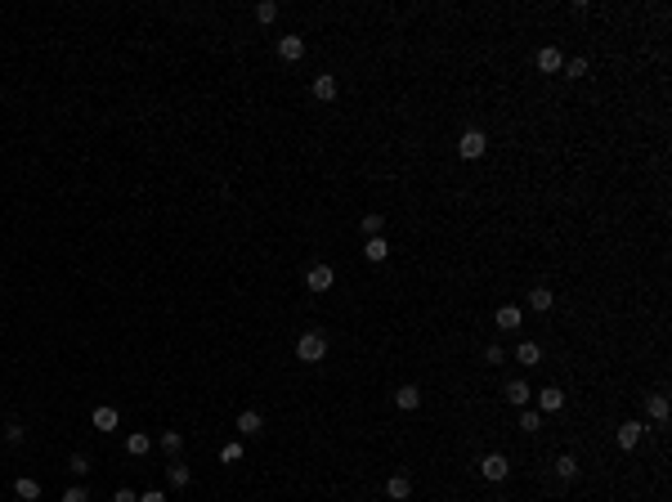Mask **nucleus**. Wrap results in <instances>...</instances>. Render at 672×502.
<instances>
[{
  "label": "nucleus",
  "mask_w": 672,
  "mask_h": 502,
  "mask_svg": "<svg viewBox=\"0 0 672 502\" xmlns=\"http://www.w3.org/2000/svg\"><path fill=\"white\" fill-rule=\"evenodd\" d=\"M296 359L300 364H323L327 359V337L323 332H305L296 341Z\"/></svg>",
  "instance_id": "1"
},
{
  "label": "nucleus",
  "mask_w": 672,
  "mask_h": 502,
  "mask_svg": "<svg viewBox=\"0 0 672 502\" xmlns=\"http://www.w3.org/2000/svg\"><path fill=\"white\" fill-rule=\"evenodd\" d=\"M484 148H489L484 130H462V139H457V153L466 157V162H475V157H484Z\"/></svg>",
  "instance_id": "2"
},
{
  "label": "nucleus",
  "mask_w": 672,
  "mask_h": 502,
  "mask_svg": "<svg viewBox=\"0 0 672 502\" xmlns=\"http://www.w3.org/2000/svg\"><path fill=\"white\" fill-rule=\"evenodd\" d=\"M480 476H484V480H493V485H502V480L511 476V462L502 458V453H489V458L480 462Z\"/></svg>",
  "instance_id": "3"
},
{
  "label": "nucleus",
  "mask_w": 672,
  "mask_h": 502,
  "mask_svg": "<svg viewBox=\"0 0 672 502\" xmlns=\"http://www.w3.org/2000/svg\"><path fill=\"white\" fill-rule=\"evenodd\" d=\"M278 59L282 63H300L305 59V36H278Z\"/></svg>",
  "instance_id": "4"
},
{
  "label": "nucleus",
  "mask_w": 672,
  "mask_h": 502,
  "mask_svg": "<svg viewBox=\"0 0 672 502\" xmlns=\"http://www.w3.org/2000/svg\"><path fill=\"white\" fill-rule=\"evenodd\" d=\"M332 283H336V269H332V265H314V269L305 274V287L309 292H327Z\"/></svg>",
  "instance_id": "5"
},
{
  "label": "nucleus",
  "mask_w": 672,
  "mask_h": 502,
  "mask_svg": "<svg viewBox=\"0 0 672 502\" xmlns=\"http://www.w3.org/2000/svg\"><path fill=\"white\" fill-rule=\"evenodd\" d=\"M502 400H507V404H516V409H525V404L534 400V391H529V382H520V377H516V382H507Z\"/></svg>",
  "instance_id": "6"
},
{
  "label": "nucleus",
  "mask_w": 672,
  "mask_h": 502,
  "mask_svg": "<svg viewBox=\"0 0 672 502\" xmlns=\"http://www.w3.org/2000/svg\"><path fill=\"white\" fill-rule=\"evenodd\" d=\"M408 494H412V480L403 476V471H399V476H390V480H385V498H390V502H403Z\"/></svg>",
  "instance_id": "7"
},
{
  "label": "nucleus",
  "mask_w": 672,
  "mask_h": 502,
  "mask_svg": "<svg viewBox=\"0 0 672 502\" xmlns=\"http://www.w3.org/2000/svg\"><path fill=\"white\" fill-rule=\"evenodd\" d=\"M336 90H340V85H336V77H332V72H318V77H314V99L332 103V99H336Z\"/></svg>",
  "instance_id": "8"
},
{
  "label": "nucleus",
  "mask_w": 672,
  "mask_h": 502,
  "mask_svg": "<svg viewBox=\"0 0 672 502\" xmlns=\"http://www.w3.org/2000/svg\"><path fill=\"white\" fill-rule=\"evenodd\" d=\"M516 359L525 368H538V364H543V346H538V341H520V346H516Z\"/></svg>",
  "instance_id": "9"
},
{
  "label": "nucleus",
  "mask_w": 672,
  "mask_h": 502,
  "mask_svg": "<svg viewBox=\"0 0 672 502\" xmlns=\"http://www.w3.org/2000/svg\"><path fill=\"white\" fill-rule=\"evenodd\" d=\"M538 68H543V72H561L565 68V54L556 50V45H543V50H538Z\"/></svg>",
  "instance_id": "10"
},
{
  "label": "nucleus",
  "mask_w": 672,
  "mask_h": 502,
  "mask_svg": "<svg viewBox=\"0 0 672 502\" xmlns=\"http://www.w3.org/2000/svg\"><path fill=\"white\" fill-rule=\"evenodd\" d=\"M552 305H556V292H552V287H529V310L547 314Z\"/></svg>",
  "instance_id": "11"
},
{
  "label": "nucleus",
  "mask_w": 672,
  "mask_h": 502,
  "mask_svg": "<svg viewBox=\"0 0 672 502\" xmlns=\"http://www.w3.org/2000/svg\"><path fill=\"white\" fill-rule=\"evenodd\" d=\"M565 409V395L556 391V386H547V391H538V413H561Z\"/></svg>",
  "instance_id": "12"
},
{
  "label": "nucleus",
  "mask_w": 672,
  "mask_h": 502,
  "mask_svg": "<svg viewBox=\"0 0 672 502\" xmlns=\"http://www.w3.org/2000/svg\"><path fill=\"white\" fill-rule=\"evenodd\" d=\"M641 435H646V426H641V422H623L619 426V449H637Z\"/></svg>",
  "instance_id": "13"
},
{
  "label": "nucleus",
  "mask_w": 672,
  "mask_h": 502,
  "mask_svg": "<svg viewBox=\"0 0 672 502\" xmlns=\"http://www.w3.org/2000/svg\"><path fill=\"white\" fill-rule=\"evenodd\" d=\"M520 319H525V314H520V310H516V305H498V314H493V323H498V328H502V332H516V328H520Z\"/></svg>",
  "instance_id": "14"
},
{
  "label": "nucleus",
  "mask_w": 672,
  "mask_h": 502,
  "mask_svg": "<svg viewBox=\"0 0 672 502\" xmlns=\"http://www.w3.org/2000/svg\"><path fill=\"white\" fill-rule=\"evenodd\" d=\"M417 404H421V391H417V386H399V391H394V409L412 413Z\"/></svg>",
  "instance_id": "15"
},
{
  "label": "nucleus",
  "mask_w": 672,
  "mask_h": 502,
  "mask_svg": "<svg viewBox=\"0 0 672 502\" xmlns=\"http://www.w3.org/2000/svg\"><path fill=\"white\" fill-rule=\"evenodd\" d=\"M99 431H117V422H121V413L112 409V404H103V409H94V418H90Z\"/></svg>",
  "instance_id": "16"
},
{
  "label": "nucleus",
  "mask_w": 672,
  "mask_h": 502,
  "mask_svg": "<svg viewBox=\"0 0 672 502\" xmlns=\"http://www.w3.org/2000/svg\"><path fill=\"white\" fill-rule=\"evenodd\" d=\"M14 494L23 498V502H41V480H32V476L14 480Z\"/></svg>",
  "instance_id": "17"
},
{
  "label": "nucleus",
  "mask_w": 672,
  "mask_h": 502,
  "mask_svg": "<svg viewBox=\"0 0 672 502\" xmlns=\"http://www.w3.org/2000/svg\"><path fill=\"white\" fill-rule=\"evenodd\" d=\"M264 431V418L255 409H247V413H238V435H260Z\"/></svg>",
  "instance_id": "18"
},
{
  "label": "nucleus",
  "mask_w": 672,
  "mask_h": 502,
  "mask_svg": "<svg viewBox=\"0 0 672 502\" xmlns=\"http://www.w3.org/2000/svg\"><path fill=\"white\" fill-rule=\"evenodd\" d=\"M148 449H153V440H148L144 431H135V435L126 440V453H130V458H148Z\"/></svg>",
  "instance_id": "19"
},
{
  "label": "nucleus",
  "mask_w": 672,
  "mask_h": 502,
  "mask_svg": "<svg viewBox=\"0 0 672 502\" xmlns=\"http://www.w3.org/2000/svg\"><path fill=\"white\" fill-rule=\"evenodd\" d=\"M166 480H170V485H175V489H184V485H188V480H193V471H188V467H184V462H179V458H175V462H170V467H166Z\"/></svg>",
  "instance_id": "20"
},
{
  "label": "nucleus",
  "mask_w": 672,
  "mask_h": 502,
  "mask_svg": "<svg viewBox=\"0 0 672 502\" xmlns=\"http://www.w3.org/2000/svg\"><path fill=\"white\" fill-rule=\"evenodd\" d=\"M363 256H367V260H372V265H381V260H385V256H390V242H385V238H367V247H363Z\"/></svg>",
  "instance_id": "21"
},
{
  "label": "nucleus",
  "mask_w": 672,
  "mask_h": 502,
  "mask_svg": "<svg viewBox=\"0 0 672 502\" xmlns=\"http://www.w3.org/2000/svg\"><path fill=\"white\" fill-rule=\"evenodd\" d=\"M556 476L570 485V480H579V462H574V453H565V458H556Z\"/></svg>",
  "instance_id": "22"
},
{
  "label": "nucleus",
  "mask_w": 672,
  "mask_h": 502,
  "mask_svg": "<svg viewBox=\"0 0 672 502\" xmlns=\"http://www.w3.org/2000/svg\"><path fill=\"white\" fill-rule=\"evenodd\" d=\"M520 431H529V435H538V431H543V413H534V409H525V413H520Z\"/></svg>",
  "instance_id": "23"
},
{
  "label": "nucleus",
  "mask_w": 672,
  "mask_h": 502,
  "mask_svg": "<svg viewBox=\"0 0 672 502\" xmlns=\"http://www.w3.org/2000/svg\"><path fill=\"white\" fill-rule=\"evenodd\" d=\"M646 409H650V418H655V422H668V400H664V395H650Z\"/></svg>",
  "instance_id": "24"
},
{
  "label": "nucleus",
  "mask_w": 672,
  "mask_h": 502,
  "mask_svg": "<svg viewBox=\"0 0 672 502\" xmlns=\"http://www.w3.org/2000/svg\"><path fill=\"white\" fill-rule=\"evenodd\" d=\"M363 233H367V238H381V233H385V215H363Z\"/></svg>",
  "instance_id": "25"
},
{
  "label": "nucleus",
  "mask_w": 672,
  "mask_h": 502,
  "mask_svg": "<svg viewBox=\"0 0 672 502\" xmlns=\"http://www.w3.org/2000/svg\"><path fill=\"white\" fill-rule=\"evenodd\" d=\"M273 18H278V5H273V0H260V5H255V23H273Z\"/></svg>",
  "instance_id": "26"
},
{
  "label": "nucleus",
  "mask_w": 672,
  "mask_h": 502,
  "mask_svg": "<svg viewBox=\"0 0 672 502\" xmlns=\"http://www.w3.org/2000/svg\"><path fill=\"white\" fill-rule=\"evenodd\" d=\"M162 449L166 453H179V449H184V435H179V431H162Z\"/></svg>",
  "instance_id": "27"
},
{
  "label": "nucleus",
  "mask_w": 672,
  "mask_h": 502,
  "mask_svg": "<svg viewBox=\"0 0 672 502\" xmlns=\"http://www.w3.org/2000/svg\"><path fill=\"white\" fill-rule=\"evenodd\" d=\"M561 72H570V77H588V59L579 54V59H570V63H565Z\"/></svg>",
  "instance_id": "28"
},
{
  "label": "nucleus",
  "mask_w": 672,
  "mask_h": 502,
  "mask_svg": "<svg viewBox=\"0 0 672 502\" xmlns=\"http://www.w3.org/2000/svg\"><path fill=\"white\" fill-rule=\"evenodd\" d=\"M68 467H72V476H85V471H90V458H85V453H72Z\"/></svg>",
  "instance_id": "29"
},
{
  "label": "nucleus",
  "mask_w": 672,
  "mask_h": 502,
  "mask_svg": "<svg viewBox=\"0 0 672 502\" xmlns=\"http://www.w3.org/2000/svg\"><path fill=\"white\" fill-rule=\"evenodd\" d=\"M242 458V444H224L220 449V462H238Z\"/></svg>",
  "instance_id": "30"
},
{
  "label": "nucleus",
  "mask_w": 672,
  "mask_h": 502,
  "mask_svg": "<svg viewBox=\"0 0 672 502\" xmlns=\"http://www.w3.org/2000/svg\"><path fill=\"white\" fill-rule=\"evenodd\" d=\"M63 502H90V494H85V489H81V485H72V489H68V494H63Z\"/></svg>",
  "instance_id": "31"
},
{
  "label": "nucleus",
  "mask_w": 672,
  "mask_h": 502,
  "mask_svg": "<svg viewBox=\"0 0 672 502\" xmlns=\"http://www.w3.org/2000/svg\"><path fill=\"white\" fill-rule=\"evenodd\" d=\"M502 359H507L502 346H489V350H484V364H502Z\"/></svg>",
  "instance_id": "32"
},
{
  "label": "nucleus",
  "mask_w": 672,
  "mask_h": 502,
  "mask_svg": "<svg viewBox=\"0 0 672 502\" xmlns=\"http://www.w3.org/2000/svg\"><path fill=\"white\" fill-rule=\"evenodd\" d=\"M5 440H9V444H23V440H27V431H23V426H9Z\"/></svg>",
  "instance_id": "33"
},
{
  "label": "nucleus",
  "mask_w": 672,
  "mask_h": 502,
  "mask_svg": "<svg viewBox=\"0 0 672 502\" xmlns=\"http://www.w3.org/2000/svg\"><path fill=\"white\" fill-rule=\"evenodd\" d=\"M112 502H139V494H135V489H117V494H112Z\"/></svg>",
  "instance_id": "34"
},
{
  "label": "nucleus",
  "mask_w": 672,
  "mask_h": 502,
  "mask_svg": "<svg viewBox=\"0 0 672 502\" xmlns=\"http://www.w3.org/2000/svg\"><path fill=\"white\" fill-rule=\"evenodd\" d=\"M139 502H166V494H157V489H148V494L139 498Z\"/></svg>",
  "instance_id": "35"
}]
</instances>
